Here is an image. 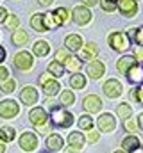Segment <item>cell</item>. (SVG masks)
<instances>
[{"label":"cell","mask_w":143,"mask_h":153,"mask_svg":"<svg viewBox=\"0 0 143 153\" xmlns=\"http://www.w3.org/2000/svg\"><path fill=\"white\" fill-rule=\"evenodd\" d=\"M47 103L50 107V116H52L50 119H52L54 126H57V128H68V126H72V123H73V114L72 112L65 111L61 105H56L52 102V98H48Z\"/></svg>","instance_id":"cell-1"},{"label":"cell","mask_w":143,"mask_h":153,"mask_svg":"<svg viewBox=\"0 0 143 153\" xmlns=\"http://www.w3.org/2000/svg\"><path fill=\"white\" fill-rule=\"evenodd\" d=\"M107 41H109V46L114 52H123V50L129 48V36L123 34V32H113V34H109Z\"/></svg>","instance_id":"cell-2"},{"label":"cell","mask_w":143,"mask_h":153,"mask_svg":"<svg viewBox=\"0 0 143 153\" xmlns=\"http://www.w3.org/2000/svg\"><path fill=\"white\" fill-rule=\"evenodd\" d=\"M72 20L77 25H86L91 22V11L86 5H75L72 9Z\"/></svg>","instance_id":"cell-3"},{"label":"cell","mask_w":143,"mask_h":153,"mask_svg":"<svg viewBox=\"0 0 143 153\" xmlns=\"http://www.w3.org/2000/svg\"><path fill=\"white\" fill-rule=\"evenodd\" d=\"M32 64H34V59H32V55H31L29 52L23 50V52H18V53L14 55V66H16L18 70H22V71L31 70Z\"/></svg>","instance_id":"cell-4"},{"label":"cell","mask_w":143,"mask_h":153,"mask_svg":"<svg viewBox=\"0 0 143 153\" xmlns=\"http://www.w3.org/2000/svg\"><path fill=\"white\" fill-rule=\"evenodd\" d=\"M18 112H20V107H18V103L14 100H4V102H0V116L2 117L11 119V117L18 116Z\"/></svg>","instance_id":"cell-5"},{"label":"cell","mask_w":143,"mask_h":153,"mask_svg":"<svg viewBox=\"0 0 143 153\" xmlns=\"http://www.w3.org/2000/svg\"><path fill=\"white\" fill-rule=\"evenodd\" d=\"M138 0H118V11L127 18H132L138 13Z\"/></svg>","instance_id":"cell-6"},{"label":"cell","mask_w":143,"mask_h":153,"mask_svg":"<svg viewBox=\"0 0 143 153\" xmlns=\"http://www.w3.org/2000/svg\"><path fill=\"white\" fill-rule=\"evenodd\" d=\"M102 89H104V93H106L109 98H118L120 94H122V84L116 80V78H109L104 82V85H102Z\"/></svg>","instance_id":"cell-7"},{"label":"cell","mask_w":143,"mask_h":153,"mask_svg":"<svg viewBox=\"0 0 143 153\" xmlns=\"http://www.w3.org/2000/svg\"><path fill=\"white\" fill-rule=\"evenodd\" d=\"M82 107H84V111H86V112L95 114V112H99V111L102 109V100H100L99 96H95V94H90V96H86V98H84Z\"/></svg>","instance_id":"cell-8"},{"label":"cell","mask_w":143,"mask_h":153,"mask_svg":"<svg viewBox=\"0 0 143 153\" xmlns=\"http://www.w3.org/2000/svg\"><path fill=\"white\" fill-rule=\"evenodd\" d=\"M86 73L88 76H91V78H100V76L106 73V66H104V62H100V61H90V64L86 66Z\"/></svg>","instance_id":"cell-9"},{"label":"cell","mask_w":143,"mask_h":153,"mask_svg":"<svg viewBox=\"0 0 143 153\" xmlns=\"http://www.w3.org/2000/svg\"><path fill=\"white\" fill-rule=\"evenodd\" d=\"M20 148L25 150V152H32V150H36V148H38V137H36L32 132L22 134V137H20Z\"/></svg>","instance_id":"cell-10"},{"label":"cell","mask_w":143,"mask_h":153,"mask_svg":"<svg viewBox=\"0 0 143 153\" xmlns=\"http://www.w3.org/2000/svg\"><path fill=\"white\" fill-rule=\"evenodd\" d=\"M20 100H22L25 105H34L36 102H38V91H36V87L25 85V87L22 89V93H20Z\"/></svg>","instance_id":"cell-11"},{"label":"cell","mask_w":143,"mask_h":153,"mask_svg":"<svg viewBox=\"0 0 143 153\" xmlns=\"http://www.w3.org/2000/svg\"><path fill=\"white\" fill-rule=\"evenodd\" d=\"M68 146H70V153H77L82 150L84 146V137L81 132H72L68 135Z\"/></svg>","instance_id":"cell-12"},{"label":"cell","mask_w":143,"mask_h":153,"mask_svg":"<svg viewBox=\"0 0 143 153\" xmlns=\"http://www.w3.org/2000/svg\"><path fill=\"white\" fill-rule=\"evenodd\" d=\"M136 64H138V62H136L134 57H131V55H123L122 59L116 61V70H118V73L127 75V71H129L132 66H136Z\"/></svg>","instance_id":"cell-13"},{"label":"cell","mask_w":143,"mask_h":153,"mask_svg":"<svg viewBox=\"0 0 143 153\" xmlns=\"http://www.w3.org/2000/svg\"><path fill=\"white\" fill-rule=\"evenodd\" d=\"M29 119H31V123H32L34 126H41V125L47 123L48 116H47V112H45V109L36 107V109H32V111L29 112Z\"/></svg>","instance_id":"cell-14"},{"label":"cell","mask_w":143,"mask_h":153,"mask_svg":"<svg viewBox=\"0 0 143 153\" xmlns=\"http://www.w3.org/2000/svg\"><path fill=\"white\" fill-rule=\"evenodd\" d=\"M114 126H116V121H114V116H111L109 112L106 114H102L99 117V128L102 130V132H113L114 130Z\"/></svg>","instance_id":"cell-15"},{"label":"cell","mask_w":143,"mask_h":153,"mask_svg":"<svg viewBox=\"0 0 143 153\" xmlns=\"http://www.w3.org/2000/svg\"><path fill=\"white\" fill-rule=\"evenodd\" d=\"M81 52V61L82 59H91V61H95V57H97V53H99V48H97V45L95 43H86V45H82V48L79 50Z\"/></svg>","instance_id":"cell-16"},{"label":"cell","mask_w":143,"mask_h":153,"mask_svg":"<svg viewBox=\"0 0 143 153\" xmlns=\"http://www.w3.org/2000/svg\"><path fill=\"white\" fill-rule=\"evenodd\" d=\"M65 45H66V50H70V52H79L84 43H82V38H81L79 34H70V36H66V39H65Z\"/></svg>","instance_id":"cell-17"},{"label":"cell","mask_w":143,"mask_h":153,"mask_svg":"<svg viewBox=\"0 0 143 153\" xmlns=\"http://www.w3.org/2000/svg\"><path fill=\"white\" fill-rule=\"evenodd\" d=\"M127 78H129V82L131 84H140V82H143V68L140 66V64H136V66H132L129 71H127Z\"/></svg>","instance_id":"cell-18"},{"label":"cell","mask_w":143,"mask_h":153,"mask_svg":"<svg viewBox=\"0 0 143 153\" xmlns=\"http://www.w3.org/2000/svg\"><path fill=\"white\" fill-rule=\"evenodd\" d=\"M63 137L61 135H57V134H52V135H48L47 137V146H48V150H52V152H59L61 148H63Z\"/></svg>","instance_id":"cell-19"},{"label":"cell","mask_w":143,"mask_h":153,"mask_svg":"<svg viewBox=\"0 0 143 153\" xmlns=\"http://www.w3.org/2000/svg\"><path fill=\"white\" fill-rule=\"evenodd\" d=\"M32 52H34V55H38V57H45V55H48V52H50V45H48L45 39H39V41L34 43Z\"/></svg>","instance_id":"cell-20"},{"label":"cell","mask_w":143,"mask_h":153,"mask_svg":"<svg viewBox=\"0 0 143 153\" xmlns=\"http://www.w3.org/2000/svg\"><path fill=\"white\" fill-rule=\"evenodd\" d=\"M122 146H123V150H127V152H134V150H138V148L141 146V141H140L138 137H134V135H129V137H125V139L122 141Z\"/></svg>","instance_id":"cell-21"},{"label":"cell","mask_w":143,"mask_h":153,"mask_svg":"<svg viewBox=\"0 0 143 153\" xmlns=\"http://www.w3.org/2000/svg\"><path fill=\"white\" fill-rule=\"evenodd\" d=\"M31 27L38 30V32H47V27H45V20H43V14L41 13H36L31 18Z\"/></svg>","instance_id":"cell-22"},{"label":"cell","mask_w":143,"mask_h":153,"mask_svg":"<svg viewBox=\"0 0 143 153\" xmlns=\"http://www.w3.org/2000/svg\"><path fill=\"white\" fill-rule=\"evenodd\" d=\"M54 14H56L57 22H59V25H66V23L72 20V13L66 9V7H57V9L54 11Z\"/></svg>","instance_id":"cell-23"},{"label":"cell","mask_w":143,"mask_h":153,"mask_svg":"<svg viewBox=\"0 0 143 153\" xmlns=\"http://www.w3.org/2000/svg\"><path fill=\"white\" fill-rule=\"evenodd\" d=\"M11 41H13V45H16V46H23V45L29 41V34H27L25 30L16 29V30L13 32V36H11Z\"/></svg>","instance_id":"cell-24"},{"label":"cell","mask_w":143,"mask_h":153,"mask_svg":"<svg viewBox=\"0 0 143 153\" xmlns=\"http://www.w3.org/2000/svg\"><path fill=\"white\" fill-rule=\"evenodd\" d=\"M59 87H61V85H59V82L52 78V80H48V82L43 85V91H45V94H47V96H54V94H57V93H59Z\"/></svg>","instance_id":"cell-25"},{"label":"cell","mask_w":143,"mask_h":153,"mask_svg":"<svg viewBox=\"0 0 143 153\" xmlns=\"http://www.w3.org/2000/svg\"><path fill=\"white\" fill-rule=\"evenodd\" d=\"M70 85L73 89H84L86 87V76L81 73H73L70 76Z\"/></svg>","instance_id":"cell-26"},{"label":"cell","mask_w":143,"mask_h":153,"mask_svg":"<svg viewBox=\"0 0 143 153\" xmlns=\"http://www.w3.org/2000/svg\"><path fill=\"white\" fill-rule=\"evenodd\" d=\"M14 135H16L14 128H11V126H2L0 128V141L2 143H11L14 139Z\"/></svg>","instance_id":"cell-27"},{"label":"cell","mask_w":143,"mask_h":153,"mask_svg":"<svg viewBox=\"0 0 143 153\" xmlns=\"http://www.w3.org/2000/svg\"><path fill=\"white\" fill-rule=\"evenodd\" d=\"M43 20H45V27H47V30H52V29H57V27H59V22H57V18H56L54 13H47V14H43Z\"/></svg>","instance_id":"cell-28"},{"label":"cell","mask_w":143,"mask_h":153,"mask_svg":"<svg viewBox=\"0 0 143 153\" xmlns=\"http://www.w3.org/2000/svg\"><path fill=\"white\" fill-rule=\"evenodd\" d=\"M129 36L132 38V41L138 46H143V27H140V29H136V27L129 29Z\"/></svg>","instance_id":"cell-29"},{"label":"cell","mask_w":143,"mask_h":153,"mask_svg":"<svg viewBox=\"0 0 143 153\" xmlns=\"http://www.w3.org/2000/svg\"><path fill=\"white\" fill-rule=\"evenodd\" d=\"M48 73L52 76H61L65 73V66H63L61 62H57V61H52V62L48 64Z\"/></svg>","instance_id":"cell-30"},{"label":"cell","mask_w":143,"mask_h":153,"mask_svg":"<svg viewBox=\"0 0 143 153\" xmlns=\"http://www.w3.org/2000/svg\"><path fill=\"white\" fill-rule=\"evenodd\" d=\"M116 114L120 116L122 119H129V117L132 116V109H131V105H127V103H120V105L116 107Z\"/></svg>","instance_id":"cell-31"},{"label":"cell","mask_w":143,"mask_h":153,"mask_svg":"<svg viewBox=\"0 0 143 153\" xmlns=\"http://www.w3.org/2000/svg\"><path fill=\"white\" fill-rule=\"evenodd\" d=\"M4 25H5L9 30H16V29H18V25H20V18H18L16 14H7V18H5V22H4Z\"/></svg>","instance_id":"cell-32"},{"label":"cell","mask_w":143,"mask_h":153,"mask_svg":"<svg viewBox=\"0 0 143 153\" xmlns=\"http://www.w3.org/2000/svg\"><path fill=\"white\" fill-rule=\"evenodd\" d=\"M66 70L72 73H79L81 71V59L79 57H70L66 61Z\"/></svg>","instance_id":"cell-33"},{"label":"cell","mask_w":143,"mask_h":153,"mask_svg":"<svg viewBox=\"0 0 143 153\" xmlns=\"http://www.w3.org/2000/svg\"><path fill=\"white\" fill-rule=\"evenodd\" d=\"M91 126H93L91 116H81L79 117V130H91Z\"/></svg>","instance_id":"cell-34"},{"label":"cell","mask_w":143,"mask_h":153,"mask_svg":"<svg viewBox=\"0 0 143 153\" xmlns=\"http://www.w3.org/2000/svg\"><path fill=\"white\" fill-rule=\"evenodd\" d=\"M70 57H72L70 50H66V48H61V50H57V52H56V61H57V62H61L63 66L66 64V61H68Z\"/></svg>","instance_id":"cell-35"},{"label":"cell","mask_w":143,"mask_h":153,"mask_svg":"<svg viewBox=\"0 0 143 153\" xmlns=\"http://www.w3.org/2000/svg\"><path fill=\"white\" fill-rule=\"evenodd\" d=\"M75 103V96L72 91H63L61 93V105H72Z\"/></svg>","instance_id":"cell-36"},{"label":"cell","mask_w":143,"mask_h":153,"mask_svg":"<svg viewBox=\"0 0 143 153\" xmlns=\"http://www.w3.org/2000/svg\"><path fill=\"white\" fill-rule=\"evenodd\" d=\"M100 7H102L106 13H113V11L118 9V4L113 2V0H100Z\"/></svg>","instance_id":"cell-37"},{"label":"cell","mask_w":143,"mask_h":153,"mask_svg":"<svg viewBox=\"0 0 143 153\" xmlns=\"http://www.w3.org/2000/svg\"><path fill=\"white\" fill-rule=\"evenodd\" d=\"M132 98H134L138 103H141V105H143V85L134 87V91H132Z\"/></svg>","instance_id":"cell-38"},{"label":"cell","mask_w":143,"mask_h":153,"mask_svg":"<svg viewBox=\"0 0 143 153\" xmlns=\"http://www.w3.org/2000/svg\"><path fill=\"white\" fill-rule=\"evenodd\" d=\"M14 87H16V82H14V80H5V82L2 84V87H0V89H2L4 93H13V91H14Z\"/></svg>","instance_id":"cell-39"},{"label":"cell","mask_w":143,"mask_h":153,"mask_svg":"<svg viewBox=\"0 0 143 153\" xmlns=\"http://www.w3.org/2000/svg\"><path fill=\"white\" fill-rule=\"evenodd\" d=\"M123 125H125V130H129V132H136V128H138V123H136L134 119H131V117L125 119Z\"/></svg>","instance_id":"cell-40"},{"label":"cell","mask_w":143,"mask_h":153,"mask_svg":"<svg viewBox=\"0 0 143 153\" xmlns=\"http://www.w3.org/2000/svg\"><path fill=\"white\" fill-rule=\"evenodd\" d=\"M7 78H9V70L4 68V66H0V82H5Z\"/></svg>","instance_id":"cell-41"},{"label":"cell","mask_w":143,"mask_h":153,"mask_svg":"<svg viewBox=\"0 0 143 153\" xmlns=\"http://www.w3.org/2000/svg\"><path fill=\"white\" fill-rule=\"evenodd\" d=\"M88 139H90V143H97V141H99V132H95V130H90V134H88Z\"/></svg>","instance_id":"cell-42"},{"label":"cell","mask_w":143,"mask_h":153,"mask_svg":"<svg viewBox=\"0 0 143 153\" xmlns=\"http://www.w3.org/2000/svg\"><path fill=\"white\" fill-rule=\"evenodd\" d=\"M48 80H52V75H50V73H45V75L39 76V84H41V85H45Z\"/></svg>","instance_id":"cell-43"},{"label":"cell","mask_w":143,"mask_h":153,"mask_svg":"<svg viewBox=\"0 0 143 153\" xmlns=\"http://www.w3.org/2000/svg\"><path fill=\"white\" fill-rule=\"evenodd\" d=\"M134 57H138L140 61H143V46H136L134 48Z\"/></svg>","instance_id":"cell-44"},{"label":"cell","mask_w":143,"mask_h":153,"mask_svg":"<svg viewBox=\"0 0 143 153\" xmlns=\"http://www.w3.org/2000/svg\"><path fill=\"white\" fill-rule=\"evenodd\" d=\"M82 4H84L86 7H91V5H97V4H100V0H82Z\"/></svg>","instance_id":"cell-45"},{"label":"cell","mask_w":143,"mask_h":153,"mask_svg":"<svg viewBox=\"0 0 143 153\" xmlns=\"http://www.w3.org/2000/svg\"><path fill=\"white\" fill-rule=\"evenodd\" d=\"M5 18H7V11H5V7H0V23H4Z\"/></svg>","instance_id":"cell-46"},{"label":"cell","mask_w":143,"mask_h":153,"mask_svg":"<svg viewBox=\"0 0 143 153\" xmlns=\"http://www.w3.org/2000/svg\"><path fill=\"white\" fill-rule=\"evenodd\" d=\"M38 132H39V134H48V132H50V128H48V126H45V125H41V126H38Z\"/></svg>","instance_id":"cell-47"},{"label":"cell","mask_w":143,"mask_h":153,"mask_svg":"<svg viewBox=\"0 0 143 153\" xmlns=\"http://www.w3.org/2000/svg\"><path fill=\"white\" fill-rule=\"evenodd\" d=\"M38 2H39V4H41L43 7H47V5H50V4H52L54 0H38Z\"/></svg>","instance_id":"cell-48"},{"label":"cell","mask_w":143,"mask_h":153,"mask_svg":"<svg viewBox=\"0 0 143 153\" xmlns=\"http://www.w3.org/2000/svg\"><path fill=\"white\" fill-rule=\"evenodd\" d=\"M138 126H140V128L143 130V112H141L140 116H138Z\"/></svg>","instance_id":"cell-49"},{"label":"cell","mask_w":143,"mask_h":153,"mask_svg":"<svg viewBox=\"0 0 143 153\" xmlns=\"http://www.w3.org/2000/svg\"><path fill=\"white\" fill-rule=\"evenodd\" d=\"M5 59V50H4V46H0V62Z\"/></svg>","instance_id":"cell-50"},{"label":"cell","mask_w":143,"mask_h":153,"mask_svg":"<svg viewBox=\"0 0 143 153\" xmlns=\"http://www.w3.org/2000/svg\"><path fill=\"white\" fill-rule=\"evenodd\" d=\"M4 152H5V144L0 141V153H4Z\"/></svg>","instance_id":"cell-51"},{"label":"cell","mask_w":143,"mask_h":153,"mask_svg":"<svg viewBox=\"0 0 143 153\" xmlns=\"http://www.w3.org/2000/svg\"><path fill=\"white\" fill-rule=\"evenodd\" d=\"M132 153H143V146H140L138 150H134V152H132Z\"/></svg>","instance_id":"cell-52"},{"label":"cell","mask_w":143,"mask_h":153,"mask_svg":"<svg viewBox=\"0 0 143 153\" xmlns=\"http://www.w3.org/2000/svg\"><path fill=\"white\" fill-rule=\"evenodd\" d=\"M114 153H123V152H114Z\"/></svg>","instance_id":"cell-53"},{"label":"cell","mask_w":143,"mask_h":153,"mask_svg":"<svg viewBox=\"0 0 143 153\" xmlns=\"http://www.w3.org/2000/svg\"><path fill=\"white\" fill-rule=\"evenodd\" d=\"M113 2H116V4H118V0H113Z\"/></svg>","instance_id":"cell-54"}]
</instances>
